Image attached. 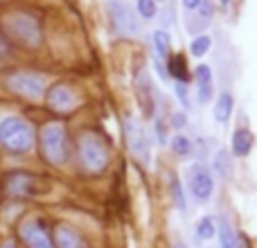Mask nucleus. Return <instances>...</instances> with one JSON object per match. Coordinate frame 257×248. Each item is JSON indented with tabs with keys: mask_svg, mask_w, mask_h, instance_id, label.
<instances>
[{
	"mask_svg": "<svg viewBox=\"0 0 257 248\" xmlns=\"http://www.w3.org/2000/svg\"><path fill=\"white\" fill-rule=\"evenodd\" d=\"M187 187H190V194L194 196L199 203H208L214 194L212 169L205 163H192L190 167H187Z\"/></svg>",
	"mask_w": 257,
	"mask_h": 248,
	"instance_id": "39448f33",
	"label": "nucleus"
},
{
	"mask_svg": "<svg viewBox=\"0 0 257 248\" xmlns=\"http://www.w3.org/2000/svg\"><path fill=\"white\" fill-rule=\"evenodd\" d=\"M7 86L14 90V93L23 95V97L30 99H39L45 95L48 90V79L39 72H12L7 77Z\"/></svg>",
	"mask_w": 257,
	"mask_h": 248,
	"instance_id": "0eeeda50",
	"label": "nucleus"
},
{
	"mask_svg": "<svg viewBox=\"0 0 257 248\" xmlns=\"http://www.w3.org/2000/svg\"><path fill=\"white\" fill-rule=\"evenodd\" d=\"M217 235H219V248H239V241H237L235 230H232V226L226 221V219L219 221Z\"/></svg>",
	"mask_w": 257,
	"mask_h": 248,
	"instance_id": "6ab92c4d",
	"label": "nucleus"
},
{
	"mask_svg": "<svg viewBox=\"0 0 257 248\" xmlns=\"http://www.w3.org/2000/svg\"><path fill=\"white\" fill-rule=\"evenodd\" d=\"M5 32L23 48H39L43 43V25L30 12H16L5 18Z\"/></svg>",
	"mask_w": 257,
	"mask_h": 248,
	"instance_id": "7ed1b4c3",
	"label": "nucleus"
},
{
	"mask_svg": "<svg viewBox=\"0 0 257 248\" xmlns=\"http://www.w3.org/2000/svg\"><path fill=\"white\" fill-rule=\"evenodd\" d=\"M41 154L52 165H66L70 158V136L59 122L48 124L41 131Z\"/></svg>",
	"mask_w": 257,
	"mask_h": 248,
	"instance_id": "20e7f679",
	"label": "nucleus"
},
{
	"mask_svg": "<svg viewBox=\"0 0 257 248\" xmlns=\"http://www.w3.org/2000/svg\"><path fill=\"white\" fill-rule=\"evenodd\" d=\"M210 48H212V39H210L208 34H199L192 39L190 43V54L192 57H205V54L210 52Z\"/></svg>",
	"mask_w": 257,
	"mask_h": 248,
	"instance_id": "412c9836",
	"label": "nucleus"
},
{
	"mask_svg": "<svg viewBox=\"0 0 257 248\" xmlns=\"http://www.w3.org/2000/svg\"><path fill=\"white\" fill-rule=\"evenodd\" d=\"M185 113H174V115H172V127L174 129H183V127H185Z\"/></svg>",
	"mask_w": 257,
	"mask_h": 248,
	"instance_id": "cd10ccee",
	"label": "nucleus"
},
{
	"mask_svg": "<svg viewBox=\"0 0 257 248\" xmlns=\"http://www.w3.org/2000/svg\"><path fill=\"white\" fill-rule=\"evenodd\" d=\"M136 14L140 18H145V21H151V18L158 16V3H156V0H138Z\"/></svg>",
	"mask_w": 257,
	"mask_h": 248,
	"instance_id": "b1692460",
	"label": "nucleus"
},
{
	"mask_svg": "<svg viewBox=\"0 0 257 248\" xmlns=\"http://www.w3.org/2000/svg\"><path fill=\"white\" fill-rule=\"evenodd\" d=\"M253 145H255V138L246 127H239L235 133H232V154L235 156L246 158V156L253 151Z\"/></svg>",
	"mask_w": 257,
	"mask_h": 248,
	"instance_id": "dca6fc26",
	"label": "nucleus"
},
{
	"mask_svg": "<svg viewBox=\"0 0 257 248\" xmlns=\"http://www.w3.org/2000/svg\"><path fill=\"white\" fill-rule=\"evenodd\" d=\"M169 192H172V199H174V203L178 205V210L185 212L187 210V199H185V192H183L181 181H178V176L174 172H169Z\"/></svg>",
	"mask_w": 257,
	"mask_h": 248,
	"instance_id": "aec40b11",
	"label": "nucleus"
},
{
	"mask_svg": "<svg viewBox=\"0 0 257 248\" xmlns=\"http://www.w3.org/2000/svg\"><path fill=\"white\" fill-rule=\"evenodd\" d=\"M7 190L9 194L14 196H32L36 194V190H39V181H36L32 174H12V176L7 178Z\"/></svg>",
	"mask_w": 257,
	"mask_h": 248,
	"instance_id": "ddd939ff",
	"label": "nucleus"
},
{
	"mask_svg": "<svg viewBox=\"0 0 257 248\" xmlns=\"http://www.w3.org/2000/svg\"><path fill=\"white\" fill-rule=\"evenodd\" d=\"M0 248H18V246H16V241L7 239V241H5V244H3V246H0Z\"/></svg>",
	"mask_w": 257,
	"mask_h": 248,
	"instance_id": "2f4dec72",
	"label": "nucleus"
},
{
	"mask_svg": "<svg viewBox=\"0 0 257 248\" xmlns=\"http://www.w3.org/2000/svg\"><path fill=\"white\" fill-rule=\"evenodd\" d=\"M192 79L196 84V99L199 104H208L214 97V77L208 63H199L192 72Z\"/></svg>",
	"mask_w": 257,
	"mask_h": 248,
	"instance_id": "9b49d317",
	"label": "nucleus"
},
{
	"mask_svg": "<svg viewBox=\"0 0 257 248\" xmlns=\"http://www.w3.org/2000/svg\"><path fill=\"white\" fill-rule=\"evenodd\" d=\"M79 151V163L86 174H104L111 163V149L106 140L97 133H84L77 142Z\"/></svg>",
	"mask_w": 257,
	"mask_h": 248,
	"instance_id": "f03ea898",
	"label": "nucleus"
},
{
	"mask_svg": "<svg viewBox=\"0 0 257 248\" xmlns=\"http://www.w3.org/2000/svg\"><path fill=\"white\" fill-rule=\"evenodd\" d=\"M214 174H219L221 178H226L228 174H230V156H228V151H217V156H214Z\"/></svg>",
	"mask_w": 257,
	"mask_h": 248,
	"instance_id": "a878e982",
	"label": "nucleus"
},
{
	"mask_svg": "<svg viewBox=\"0 0 257 248\" xmlns=\"http://www.w3.org/2000/svg\"><path fill=\"white\" fill-rule=\"evenodd\" d=\"M172 151L176 156H181V158H187V156L192 154V142H190V138L187 136H183V133H176V136L172 138Z\"/></svg>",
	"mask_w": 257,
	"mask_h": 248,
	"instance_id": "4be33fe9",
	"label": "nucleus"
},
{
	"mask_svg": "<svg viewBox=\"0 0 257 248\" xmlns=\"http://www.w3.org/2000/svg\"><path fill=\"white\" fill-rule=\"evenodd\" d=\"M36 133L27 120L18 115H7L0 120V147L12 156H27L34 151Z\"/></svg>",
	"mask_w": 257,
	"mask_h": 248,
	"instance_id": "f257e3e1",
	"label": "nucleus"
},
{
	"mask_svg": "<svg viewBox=\"0 0 257 248\" xmlns=\"http://www.w3.org/2000/svg\"><path fill=\"white\" fill-rule=\"evenodd\" d=\"M136 95H138V102H140L142 115H145V117H154L156 115L154 90H151V84H149L147 72H138V77H136Z\"/></svg>",
	"mask_w": 257,
	"mask_h": 248,
	"instance_id": "f8f14e48",
	"label": "nucleus"
},
{
	"mask_svg": "<svg viewBox=\"0 0 257 248\" xmlns=\"http://www.w3.org/2000/svg\"><path fill=\"white\" fill-rule=\"evenodd\" d=\"M7 52H9V48H7V41H5V39H0V59H3Z\"/></svg>",
	"mask_w": 257,
	"mask_h": 248,
	"instance_id": "7c9ffc66",
	"label": "nucleus"
},
{
	"mask_svg": "<svg viewBox=\"0 0 257 248\" xmlns=\"http://www.w3.org/2000/svg\"><path fill=\"white\" fill-rule=\"evenodd\" d=\"M176 248H187L185 244H176Z\"/></svg>",
	"mask_w": 257,
	"mask_h": 248,
	"instance_id": "72a5a7b5",
	"label": "nucleus"
},
{
	"mask_svg": "<svg viewBox=\"0 0 257 248\" xmlns=\"http://www.w3.org/2000/svg\"><path fill=\"white\" fill-rule=\"evenodd\" d=\"M23 241L27 244V248H54V239L50 235L48 226L41 219H32L23 226L21 230Z\"/></svg>",
	"mask_w": 257,
	"mask_h": 248,
	"instance_id": "1a4fd4ad",
	"label": "nucleus"
},
{
	"mask_svg": "<svg viewBox=\"0 0 257 248\" xmlns=\"http://www.w3.org/2000/svg\"><path fill=\"white\" fill-rule=\"evenodd\" d=\"M232 111H235V99H232V95L221 93L217 99V104H214V120H217V124H226L230 120Z\"/></svg>",
	"mask_w": 257,
	"mask_h": 248,
	"instance_id": "a211bd4d",
	"label": "nucleus"
},
{
	"mask_svg": "<svg viewBox=\"0 0 257 248\" xmlns=\"http://www.w3.org/2000/svg\"><path fill=\"white\" fill-rule=\"evenodd\" d=\"M52 239H54V248H88L84 237L70 226H57Z\"/></svg>",
	"mask_w": 257,
	"mask_h": 248,
	"instance_id": "4468645a",
	"label": "nucleus"
},
{
	"mask_svg": "<svg viewBox=\"0 0 257 248\" xmlns=\"http://www.w3.org/2000/svg\"><path fill=\"white\" fill-rule=\"evenodd\" d=\"M156 3H158V0H156Z\"/></svg>",
	"mask_w": 257,
	"mask_h": 248,
	"instance_id": "f704fd0d",
	"label": "nucleus"
},
{
	"mask_svg": "<svg viewBox=\"0 0 257 248\" xmlns=\"http://www.w3.org/2000/svg\"><path fill=\"white\" fill-rule=\"evenodd\" d=\"M192 14H194L196 21H199L201 27L205 30V25H208V23L214 18V3H212V0H203V3L199 5V9H196V12H192Z\"/></svg>",
	"mask_w": 257,
	"mask_h": 248,
	"instance_id": "393cba45",
	"label": "nucleus"
},
{
	"mask_svg": "<svg viewBox=\"0 0 257 248\" xmlns=\"http://www.w3.org/2000/svg\"><path fill=\"white\" fill-rule=\"evenodd\" d=\"M151 43H154V59L158 61H167V57L172 54V36L167 30H156L151 34Z\"/></svg>",
	"mask_w": 257,
	"mask_h": 248,
	"instance_id": "f3484780",
	"label": "nucleus"
},
{
	"mask_svg": "<svg viewBox=\"0 0 257 248\" xmlns=\"http://www.w3.org/2000/svg\"><path fill=\"white\" fill-rule=\"evenodd\" d=\"M174 90H176V97H178V102H181V106L190 111L192 108V97H190V88H187V84L174 81Z\"/></svg>",
	"mask_w": 257,
	"mask_h": 248,
	"instance_id": "bb28decb",
	"label": "nucleus"
},
{
	"mask_svg": "<svg viewBox=\"0 0 257 248\" xmlns=\"http://www.w3.org/2000/svg\"><path fill=\"white\" fill-rule=\"evenodd\" d=\"M201 3H203V0H183V7H185L187 14H192V12H196V9H199Z\"/></svg>",
	"mask_w": 257,
	"mask_h": 248,
	"instance_id": "c85d7f7f",
	"label": "nucleus"
},
{
	"mask_svg": "<svg viewBox=\"0 0 257 248\" xmlns=\"http://www.w3.org/2000/svg\"><path fill=\"white\" fill-rule=\"evenodd\" d=\"M48 106L57 113H68V111H75L79 99H77V93L66 84H54L52 88L48 90Z\"/></svg>",
	"mask_w": 257,
	"mask_h": 248,
	"instance_id": "9d476101",
	"label": "nucleus"
},
{
	"mask_svg": "<svg viewBox=\"0 0 257 248\" xmlns=\"http://www.w3.org/2000/svg\"><path fill=\"white\" fill-rule=\"evenodd\" d=\"M106 14H108V21H111V27L115 34H120V36L138 34V30H140L138 27V18L128 3H124V0H108Z\"/></svg>",
	"mask_w": 257,
	"mask_h": 248,
	"instance_id": "423d86ee",
	"label": "nucleus"
},
{
	"mask_svg": "<svg viewBox=\"0 0 257 248\" xmlns=\"http://www.w3.org/2000/svg\"><path fill=\"white\" fill-rule=\"evenodd\" d=\"M156 133H158V140L160 145L165 142V122L163 120H156Z\"/></svg>",
	"mask_w": 257,
	"mask_h": 248,
	"instance_id": "c756f323",
	"label": "nucleus"
},
{
	"mask_svg": "<svg viewBox=\"0 0 257 248\" xmlns=\"http://www.w3.org/2000/svg\"><path fill=\"white\" fill-rule=\"evenodd\" d=\"M165 68H167V75L172 77L174 81L187 84V81L192 79V72L187 70V59H185V54H181V52L169 54L167 61H165Z\"/></svg>",
	"mask_w": 257,
	"mask_h": 248,
	"instance_id": "2eb2a0df",
	"label": "nucleus"
},
{
	"mask_svg": "<svg viewBox=\"0 0 257 248\" xmlns=\"http://www.w3.org/2000/svg\"><path fill=\"white\" fill-rule=\"evenodd\" d=\"M221 5H223V9H226L228 5H230V0H221Z\"/></svg>",
	"mask_w": 257,
	"mask_h": 248,
	"instance_id": "473e14b6",
	"label": "nucleus"
},
{
	"mask_svg": "<svg viewBox=\"0 0 257 248\" xmlns=\"http://www.w3.org/2000/svg\"><path fill=\"white\" fill-rule=\"evenodd\" d=\"M217 235V226H214V219L212 217H203L199 223H196V237L203 241L212 239Z\"/></svg>",
	"mask_w": 257,
	"mask_h": 248,
	"instance_id": "5701e85b",
	"label": "nucleus"
},
{
	"mask_svg": "<svg viewBox=\"0 0 257 248\" xmlns=\"http://www.w3.org/2000/svg\"><path fill=\"white\" fill-rule=\"evenodd\" d=\"M124 138H126L128 151H131L142 165L149 163L151 138H149V133L145 131V127H142L140 120H136V117H126L124 120Z\"/></svg>",
	"mask_w": 257,
	"mask_h": 248,
	"instance_id": "6e6552de",
	"label": "nucleus"
}]
</instances>
